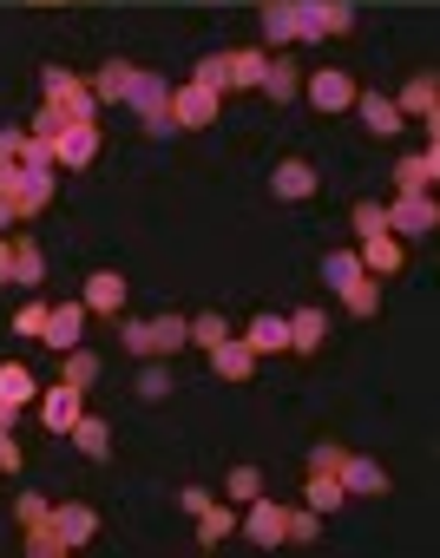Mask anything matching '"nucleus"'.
Returning <instances> with one entry per match:
<instances>
[{"instance_id":"25","label":"nucleus","mask_w":440,"mask_h":558,"mask_svg":"<svg viewBox=\"0 0 440 558\" xmlns=\"http://www.w3.org/2000/svg\"><path fill=\"white\" fill-rule=\"evenodd\" d=\"M14 283H21V290H40V283H47V256H40L34 236H14Z\"/></svg>"},{"instance_id":"37","label":"nucleus","mask_w":440,"mask_h":558,"mask_svg":"<svg viewBox=\"0 0 440 558\" xmlns=\"http://www.w3.org/2000/svg\"><path fill=\"white\" fill-rule=\"evenodd\" d=\"M132 388H138V401H164V395H171V375H164V355H158V362L145 355V368H138V381H132Z\"/></svg>"},{"instance_id":"38","label":"nucleus","mask_w":440,"mask_h":558,"mask_svg":"<svg viewBox=\"0 0 440 558\" xmlns=\"http://www.w3.org/2000/svg\"><path fill=\"white\" fill-rule=\"evenodd\" d=\"M342 499H349V493H342V480H335V473H309V506H316L322 519H329Z\"/></svg>"},{"instance_id":"3","label":"nucleus","mask_w":440,"mask_h":558,"mask_svg":"<svg viewBox=\"0 0 440 558\" xmlns=\"http://www.w3.org/2000/svg\"><path fill=\"white\" fill-rule=\"evenodd\" d=\"M335 480H342V493H349V499H381V493L394 486V480H388V466H381V460H368V453H342Z\"/></svg>"},{"instance_id":"6","label":"nucleus","mask_w":440,"mask_h":558,"mask_svg":"<svg viewBox=\"0 0 440 558\" xmlns=\"http://www.w3.org/2000/svg\"><path fill=\"white\" fill-rule=\"evenodd\" d=\"M217 99H224V93H210V86H171V119H178V132H204V125L217 119Z\"/></svg>"},{"instance_id":"48","label":"nucleus","mask_w":440,"mask_h":558,"mask_svg":"<svg viewBox=\"0 0 440 558\" xmlns=\"http://www.w3.org/2000/svg\"><path fill=\"white\" fill-rule=\"evenodd\" d=\"M21 165H53V138L27 132V138H21Z\"/></svg>"},{"instance_id":"42","label":"nucleus","mask_w":440,"mask_h":558,"mask_svg":"<svg viewBox=\"0 0 440 558\" xmlns=\"http://www.w3.org/2000/svg\"><path fill=\"white\" fill-rule=\"evenodd\" d=\"M66 125H73V119H66V106H60V99H47V106L34 112V125H27V132H40V138H60Z\"/></svg>"},{"instance_id":"46","label":"nucleus","mask_w":440,"mask_h":558,"mask_svg":"<svg viewBox=\"0 0 440 558\" xmlns=\"http://www.w3.org/2000/svg\"><path fill=\"white\" fill-rule=\"evenodd\" d=\"M342 453H349L342 440H316V447H309V473H335V466H342Z\"/></svg>"},{"instance_id":"53","label":"nucleus","mask_w":440,"mask_h":558,"mask_svg":"<svg viewBox=\"0 0 440 558\" xmlns=\"http://www.w3.org/2000/svg\"><path fill=\"white\" fill-rule=\"evenodd\" d=\"M21 138L27 132H0V165H21Z\"/></svg>"},{"instance_id":"8","label":"nucleus","mask_w":440,"mask_h":558,"mask_svg":"<svg viewBox=\"0 0 440 558\" xmlns=\"http://www.w3.org/2000/svg\"><path fill=\"white\" fill-rule=\"evenodd\" d=\"M80 303H86V316H119L125 310V276L119 269H93L86 290H80Z\"/></svg>"},{"instance_id":"10","label":"nucleus","mask_w":440,"mask_h":558,"mask_svg":"<svg viewBox=\"0 0 440 558\" xmlns=\"http://www.w3.org/2000/svg\"><path fill=\"white\" fill-rule=\"evenodd\" d=\"M303 93H309V106H316V112H349L362 86H355L349 73H335V66H329V73H316V80H303Z\"/></svg>"},{"instance_id":"18","label":"nucleus","mask_w":440,"mask_h":558,"mask_svg":"<svg viewBox=\"0 0 440 558\" xmlns=\"http://www.w3.org/2000/svg\"><path fill=\"white\" fill-rule=\"evenodd\" d=\"M244 342L257 349V362H264V355H283V349H290V316H270V310L250 316V323H244Z\"/></svg>"},{"instance_id":"14","label":"nucleus","mask_w":440,"mask_h":558,"mask_svg":"<svg viewBox=\"0 0 440 558\" xmlns=\"http://www.w3.org/2000/svg\"><path fill=\"white\" fill-rule=\"evenodd\" d=\"M99 158V125H66L60 138H53V165H66V171H86Z\"/></svg>"},{"instance_id":"55","label":"nucleus","mask_w":440,"mask_h":558,"mask_svg":"<svg viewBox=\"0 0 440 558\" xmlns=\"http://www.w3.org/2000/svg\"><path fill=\"white\" fill-rule=\"evenodd\" d=\"M0 283H14V236H0Z\"/></svg>"},{"instance_id":"31","label":"nucleus","mask_w":440,"mask_h":558,"mask_svg":"<svg viewBox=\"0 0 440 558\" xmlns=\"http://www.w3.org/2000/svg\"><path fill=\"white\" fill-rule=\"evenodd\" d=\"M224 336H237L231 329V316H217V310H204V316H191V349H217V342H224Z\"/></svg>"},{"instance_id":"11","label":"nucleus","mask_w":440,"mask_h":558,"mask_svg":"<svg viewBox=\"0 0 440 558\" xmlns=\"http://www.w3.org/2000/svg\"><path fill=\"white\" fill-rule=\"evenodd\" d=\"M53 532L66 538V551H80V545L99 538V512H93L86 499H66V506H53Z\"/></svg>"},{"instance_id":"50","label":"nucleus","mask_w":440,"mask_h":558,"mask_svg":"<svg viewBox=\"0 0 440 558\" xmlns=\"http://www.w3.org/2000/svg\"><path fill=\"white\" fill-rule=\"evenodd\" d=\"M119 342L145 362V355H151V323H125V329H119Z\"/></svg>"},{"instance_id":"32","label":"nucleus","mask_w":440,"mask_h":558,"mask_svg":"<svg viewBox=\"0 0 440 558\" xmlns=\"http://www.w3.org/2000/svg\"><path fill=\"white\" fill-rule=\"evenodd\" d=\"M342 310H349V316H362V323H368V316H375V310H381V283H375V276H355V283H349V290H342Z\"/></svg>"},{"instance_id":"16","label":"nucleus","mask_w":440,"mask_h":558,"mask_svg":"<svg viewBox=\"0 0 440 558\" xmlns=\"http://www.w3.org/2000/svg\"><path fill=\"white\" fill-rule=\"evenodd\" d=\"M80 336H86V303H60V310L47 316V329H40V342H47V349H60V355H66V349H80Z\"/></svg>"},{"instance_id":"22","label":"nucleus","mask_w":440,"mask_h":558,"mask_svg":"<svg viewBox=\"0 0 440 558\" xmlns=\"http://www.w3.org/2000/svg\"><path fill=\"white\" fill-rule=\"evenodd\" d=\"M66 440H73L86 460H112V421H99V414H80Z\"/></svg>"},{"instance_id":"43","label":"nucleus","mask_w":440,"mask_h":558,"mask_svg":"<svg viewBox=\"0 0 440 558\" xmlns=\"http://www.w3.org/2000/svg\"><path fill=\"white\" fill-rule=\"evenodd\" d=\"M349 223H355V236H375V230H388V210H381L375 197H362V204L349 210Z\"/></svg>"},{"instance_id":"28","label":"nucleus","mask_w":440,"mask_h":558,"mask_svg":"<svg viewBox=\"0 0 440 558\" xmlns=\"http://www.w3.org/2000/svg\"><path fill=\"white\" fill-rule=\"evenodd\" d=\"M0 401H14V408L40 401V381H34V368H21V362H0Z\"/></svg>"},{"instance_id":"26","label":"nucleus","mask_w":440,"mask_h":558,"mask_svg":"<svg viewBox=\"0 0 440 558\" xmlns=\"http://www.w3.org/2000/svg\"><path fill=\"white\" fill-rule=\"evenodd\" d=\"M191 349V316H151V355Z\"/></svg>"},{"instance_id":"19","label":"nucleus","mask_w":440,"mask_h":558,"mask_svg":"<svg viewBox=\"0 0 440 558\" xmlns=\"http://www.w3.org/2000/svg\"><path fill=\"white\" fill-rule=\"evenodd\" d=\"M132 73H138L132 60H106V66H99L86 86H93V99H99V106H125V93H132Z\"/></svg>"},{"instance_id":"35","label":"nucleus","mask_w":440,"mask_h":558,"mask_svg":"<svg viewBox=\"0 0 440 558\" xmlns=\"http://www.w3.org/2000/svg\"><path fill=\"white\" fill-rule=\"evenodd\" d=\"M224 493H231V506H250V499L264 493V473H257L250 460H237V466L224 473Z\"/></svg>"},{"instance_id":"52","label":"nucleus","mask_w":440,"mask_h":558,"mask_svg":"<svg viewBox=\"0 0 440 558\" xmlns=\"http://www.w3.org/2000/svg\"><path fill=\"white\" fill-rule=\"evenodd\" d=\"M178 506H184V512H191V519H197V512H204V506H210V493H204V486H184V493H178Z\"/></svg>"},{"instance_id":"57","label":"nucleus","mask_w":440,"mask_h":558,"mask_svg":"<svg viewBox=\"0 0 440 558\" xmlns=\"http://www.w3.org/2000/svg\"><path fill=\"white\" fill-rule=\"evenodd\" d=\"M27 8H60V0H27Z\"/></svg>"},{"instance_id":"36","label":"nucleus","mask_w":440,"mask_h":558,"mask_svg":"<svg viewBox=\"0 0 440 558\" xmlns=\"http://www.w3.org/2000/svg\"><path fill=\"white\" fill-rule=\"evenodd\" d=\"M60 106H66V119H73V125H99V112H106V106L93 99V86H86V80H80L73 93H60Z\"/></svg>"},{"instance_id":"41","label":"nucleus","mask_w":440,"mask_h":558,"mask_svg":"<svg viewBox=\"0 0 440 558\" xmlns=\"http://www.w3.org/2000/svg\"><path fill=\"white\" fill-rule=\"evenodd\" d=\"M296 40H303V47L322 40V0H296Z\"/></svg>"},{"instance_id":"15","label":"nucleus","mask_w":440,"mask_h":558,"mask_svg":"<svg viewBox=\"0 0 440 558\" xmlns=\"http://www.w3.org/2000/svg\"><path fill=\"white\" fill-rule=\"evenodd\" d=\"M270 191H277L283 204H303V197H316V165H309V158H283V165L270 171Z\"/></svg>"},{"instance_id":"23","label":"nucleus","mask_w":440,"mask_h":558,"mask_svg":"<svg viewBox=\"0 0 440 558\" xmlns=\"http://www.w3.org/2000/svg\"><path fill=\"white\" fill-rule=\"evenodd\" d=\"M322 336H329V316H322V310H296V316H290V355H316Z\"/></svg>"},{"instance_id":"12","label":"nucleus","mask_w":440,"mask_h":558,"mask_svg":"<svg viewBox=\"0 0 440 558\" xmlns=\"http://www.w3.org/2000/svg\"><path fill=\"white\" fill-rule=\"evenodd\" d=\"M237 525H244V538H250V545H264V551H277V545H283V506H277V499H264V493L250 499V512H244Z\"/></svg>"},{"instance_id":"9","label":"nucleus","mask_w":440,"mask_h":558,"mask_svg":"<svg viewBox=\"0 0 440 558\" xmlns=\"http://www.w3.org/2000/svg\"><path fill=\"white\" fill-rule=\"evenodd\" d=\"M210 375H217V381H250V375H257V349H250L244 336H224V342L210 349Z\"/></svg>"},{"instance_id":"54","label":"nucleus","mask_w":440,"mask_h":558,"mask_svg":"<svg viewBox=\"0 0 440 558\" xmlns=\"http://www.w3.org/2000/svg\"><path fill=\"white\" fill-rule=\"evenodd\" d=\"M14 223H21V204H14V197H8V191H0V236H8V230H14Z\"/></svg>"},{"instance_id":"45","label":"nucleus","mask_w":440,"mask_h":558,"mask_svg":"<svg viewBox=\"0 0 440 558\" xmlns=\"http://www.w3.org/2000/svg\"><path fill=\"white\" fill-rule=\"evenodd\" d=\"M14 519H21V525H47V519H53L47 493H21V499H14Z\"/></svg>"},{"instance_id":"47","label":"nucleus","mask_w":440,"mask_h":558,"mask_svg":"<svg viewBox=\"0 0 440 558\" xmlns=\"http://www.w3.org/2000/svg\"><path fill=\"white\" fill-rule=\"evenodd\" d=\"M73 86H80V73H66V66H47V73H40V93H47V99L73 93Z\"/></svg>"},{"instance_id":"56","label":"nucleus","mask_w":440,"mask_h":558,"mask_svg":"<svg viewBox=\"0 0 440 558\" xmlns=\"http://www.w3.org/2000/svg\"><path fill=\"white\" fill-rule=\"evenodd\" d=\"M14 421H21V408H14V401H0V427L14 434Z\"/></svg>"},{"instance_id":"27","label":"nucleus","mask_w":440,"mask_h":558,"mask_svg":"<svg viewBox=\"0 0 440 558\" xmlns=\"http://www.w3.org/2000/svg\"><path fill=\"white\" fill-rule=\"evenodd\" d=\"M322 538V512L316 506H283V545H316Z\"/></svg>"},{"instance_id":"5","label":"nucleus","mask_w":440,"mask_h":558,"mask_svg":"<svg viewBox=\"0 0 440 558\" xmlns=\"http://www.w3.org/2000/svg\"><path fill=\"white\" fill-rule=\"evenodd\" d=\"M8 197L21 204V223H27V217H47V204H53V165H21Z\"/></svg>"},{"instance_id":"49","label":"nucleus","mask_w":440,"mask_h":558,"mask_svg":"<svg viewBox=\"0 0 440 558\" xmlns=\"http://www.w3.org/2000/svg\"><path fill=\"white\" fill-rule=\"evenodd\" d=\"M47 316H53L47 303H27V310L14 316V336H40V329H47Z\"/></svg>"},{"instance_id":"34","label":"nucleus","mask_w":440,"mask_h":558,"mask_svg":"<svg viewBox=\"0 0 440 558\" xmlns=\"http://www.w3.org/2000/svg\"><path fill=\"white\" fill-rule=\"evenodd\" d=\"M60 381H73V388L86 395V388L99 381V355H93V349H66V362H60Z\"/></svg>"},{"instance_id":"17","label":"nucleus","mask_w":440,"mask_h":558,"mask_svg":"<svg viewBox=\"0 0 440 558\" xmlns=\"http://www.w3.org/2000/svg\"><path fill=\"white\" fill-rule=\"evenodd\" d=\"M264 47H231L224 53V86H237V93H257L264 86Z\"/></svg>"},{"instance_id":"21","label":"nucleus","mask_w":440,"mask_h":558,"mask_svg":"<svg viewBox=\"0 0 440 558\" xmlns=\"http://www.w3.org/2000/svg\"><path fill=\"white\" fill-rule=\"evenodd\" d=\"M355 256H362V269H368V276H394V269H401V236L375 230V236H362V250H355Z\"/></svg>"},{"instance_id":"20","label":"nucleus","mask_w":440,"mask_h":558,"mask_svg":"<svg viewBox=\"0 0 440 558\" xmlns=\"http://www.w3.org/2000/svg\"><path fill=\"white\" fill-rule=\"evenodd\" d=\"M433 178H440V145H427V151L394 165V191H433Z\"/></svg>"},{"instance_id":"1","label":"nucleus","mask_w":440,"mask_h":558,"mask_svg":"<svg viewBox=\"0 0 440 558\" xmlns=\"http://www.w3.org/2000/svg\"><path fill=\"white\" fill-rule=\"evenodd\" d=\"M125 106L138 112V125L151 132V138H171L178 132V119H171V86H164V73H132V93H125Z\"/></svg>"},{"instance_id":"4","label":"nucleus","mask_w":440,"mask_h":558,"mask_svg":"<svg viewBox=\"0 0 440 558\" xmlns=\"http://www.w3.org/2000/svg\"><path fill=\"white\" fill-rule=\"evenodd\" d=\"M394 106H401V119H420L427 132L440 125V73H414L401 93H394Z\"/></svg>"},{"instance_id":"7","label":"nucleus","mask_w":440,"mask_h":558,"mask_svg":"<svg viewBox=\"0 0 440 558\" xmlns=\"http://www.w3.org/2000/svg\"><path fill=\"white\" fill-rule=\"evenodd\" d=\"M80 414H86V395H80L73 381H53V388L40 395V421H47V434H73Z\"/></svg>"},{"instance_id":"13","label":"nucleus","mask_w":440,"mask_h":558,"mask_svg":"<svg viewBox=\"0 0 440 558\" xmlns=\"http://www.w3.org/2000/svg\"><path fill=\"white\" fill-rule=\"evenodd\" d=\"M349 112H355V119H362L375 138H394V132L407 125V119H401V106H394L388 93H355V106H349Z\"/></svg>"},{"instance_id":"44","label":"nucleus","mask_w":440,"mask_h":558,"mask_svg":"<svg viewBox=\"0 0 440 558\" xmlns=\"http://www.w3.org/2000/svg\"><path fill=\"white\" fill-rule=\"evenodd\" d=\"M191 86H210V93H231V86H224V53H210V60H197V66H191Z\"/></svg>"},{"instance_id":"40","label":"nucleus","mask_w":440,"mask_h":558,"mask_svg":"<svg viewBox=\"0 0 440 558\" xmlns=\"http://www.w3.org/2000/svg\"><path fill=\"white\" fill-rule=\"evenodd\" d=\"M66 551V538L53 532V519L47 525H27V558H60Z\"/></svg>"},{"instance_id":"33","label":"nucleus","mask_w":440,"mask_h":558,"mask_svg":"<svg viewBox=\"0 0 440 558\" xmlns=\"http://www.w3.org/2000/svg\"><path fill=\"white\" fill-rule=\"evenodd\" d=\"M264 93H270V99H296V93H303L296 60H270V66H264Z\"/></svg>"},{"instance_id":"51","label":"nucleus","mask_w":440,"mask_h":558,"mask_svg":"<svg viewBox=\"0 0 440 558\" xmlns=\"http://www.w3.org/2000/svg\"><path fill=\"white\" fill-rule=\"evenodd\" d=\"M0 473H21V447H14L8 427H0Z\"/></svg>"},{"instance_id":"2","label":"nucleus","mask_w":440,"mask_h":558,"mask_svg":"<svg viewBox=\"0 0 440 558\" xmlns=\"http://www.w3.org/2000/svg\"><path fill=\"white\" fill-rule=\"evenodd\" d=\"M388 210V236H433L440 230V204H433V191H394V204H381Z\"/></svg>"},{"instance_id":"24","label":"nucleus","mask_w":440,"mask_h":558,"mask_svg":"<svg viewBox=\"0 0 440 558\" xmlns=\"http://www.w3.org/2000/svg\"><path fill=\"white\" fill-rule=\"evenodd\" d=\"M264 47H296V0H264Z\"/></svg>"},{"instance_id":"29","label":"nucleus","mask_w":440,"mask_h":558,"mask_svg":"<svg viewBox=\"0 0 440 558\" xmlns=\"http://www.w3.org/2000/svg\"><path fill=\"white\" fill-rule=\"evenodd\" d=\"M355 276H368V269H362V256H355V250H329V256H322V283H329V290H335V296H342V290H349V283H355Z\"/></svg>"},{"instance_id":"39","label":"nucleus","mask_w":440,"mask_h":558,"mask_svg":"<svg viewBox=\"0 0 440 558\" xmlns=\"http://www.w3.org/2000/svg\"><path fill=\"white\" fill-rule=\"evenodd\" d=\"M342 34H355V8L349 0H322V40H342Z\"/></svg>"},{"instance_id":"30","label":"nucleus","mask_w":440,"mask_h":558,"mask_svg":"<svg viewBox=\"0 0 440 558\" xmlns=\"http://www.w3.org/2000/svg\"><path fill=\"white\" fill-rule=\"evenodd\" d=\"M231 532H237V512H231V506H217V499H210V506L197 512V545H204V551H210L217 538H231Z\"/></svg>"}]
</instances>
